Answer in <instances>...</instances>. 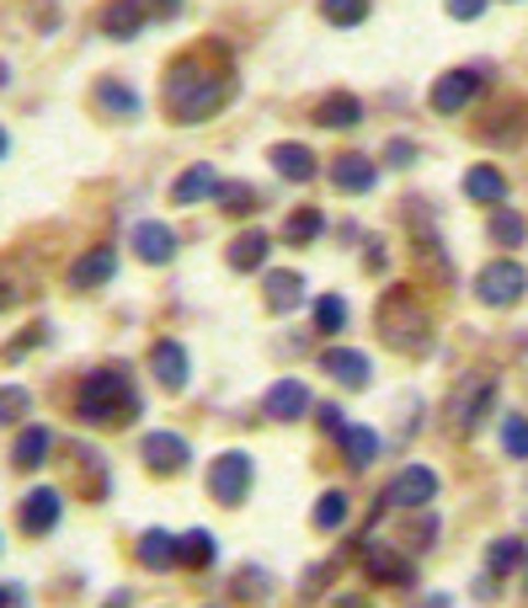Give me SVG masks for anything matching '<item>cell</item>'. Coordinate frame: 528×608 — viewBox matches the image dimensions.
<instances>
[{"instance_id": "obj_16", "label": "cell", "mask_w": 528, "mask_h": 608, "mask_svg": "<svg viewBox=\"0 0 528 608\" xmlns=\"http://www.w3.org/2000/svg\"><path fill=\"white\" fill-rule=\"evenodd\" d=\"M150 368H156V379H161L165 390H182V385H187V353H182L176 342H156Z\"/></svg>"}, {"instance_id": "obj_8", "label": "cell", "mask_w": 528, "mask_h": 608, "mask_svg": "<svg viewBox=\"0 0 528 608\" xmlns=\"http://www.w3.org/2000/svg\"><path fill=\"white\" fill-rule=\"evenodd\" d=\"M187 459H193V448L182 444L176 433H150V438H145V464H150L156 475H176V470H187Z\"/></svg>"}, {"instance_id": "obj_6", "label": "cell", "mask_w": 528, "mask_h": 608, "mask_svg": "<svg viewBox=\"0 0 528 608\" xmlns=\"http://www.w3.org/2000/svg\"><path fill=\"white\" fill-rule=\"evenodd\" d=\"M208 491L219 496V502H241L245 491H251V459L245 454H225V459H214V470H208Z\"/></svg>"}, {"instance_id": "obj_42", "label": "cell", "mask_w": 528, "mask_h": 608, "mask_svg": "<svg viewBox=\"0 0 528 608\" xmlns=\"http://www.w3.org/2000/svg\"><path fill=\"white\" fill-rule=\"evenodd\" d=\"M321 427L331 433V438H336V444H342V433H347V427H342V411H336V405H321Z\"/></svg>"}, {"instance_id": "obj_28", "label": "cell", "mask_w": 528, "mask_h": 608, "mask_svg": "<svg viewBox=\"0 0 528 608\" xmlns=\"http://www.w3.org/2000/svg\"><path fill=\"white\" fill-rule=\"evenodd\" d=\"M321 214H315V208H299V214H288V225H284V241L288 245H310L315 241V236H321Z\"/></svg>"}, {"instance_id": "obj_18", "label": "cell", "mask_w": 528, "mask_h": 608, "mask_svg": "<svg viewBox=\"0 0 528 608\" xmlns=\"http://www.w3.org/2000/svg\"><path fill=\"white\" fill-rule=\"evenodd\" d=\"M267 251H273V241H267L262 230H241L236 245H230V262H236L241 273H256V267L267 262Z\"/></svg>"}, {"instance_id": "obj_24", "label": "cell", "mask_w": 528, "mask_h": 608, "mask_svg": "<svg viewBox=\"0 0 528 608\" xmlns=\"http://www.w3.org/2000/svg\"><path fill=\"white\" fill-rule=\"evenodd\" d=\"M524 123H528V107H513L507 118H491L486 128H481V139H486V145H518V139H524Z\"/></svg>"}, {"instance_id": "obj_40", "label": "cell", "mask_w": 528, "mask_h": 608, "mask_svg": "<svg viewBox=\"0 0 528 608\" xmlns=\"http://www.w3.org/2000/svg\"><path fill=\"white\" fill-rule=\"evenodd\" d=\"M102 91H107V96H102V107H107V113H118V118H128V113L139 107V102H134L123 85H102Z\"/></svg>"}, {"instance_id": "obj_32", "label": "cell", "mask_w": 528, "mask_h": 608, "mask_svg": "<svg viewBox=\"0 0 528 608\" xmlns=\"http://www.w3.org/2000/svg\"><path fill=\"white\" fill-rule=\"evenodd\" d=\"M315 325H321L325 336H336V331L347 325V310H342V299H336V294H325V299H315Z\"/></svg>"}, {"instance_id": "obj_46", "label": "cell", "mask_w": 528, "mask_h": 608, "mask_svg": "<svg viewBox=\"0 0 528 608\" xmlns=\"http://www.w3.org/2000/svg\"><path fill=\"white\" fill-rule=\"evenodd\" d=\"M342 608H368L364 598H342Z\"/></svg>"}, {"instance_id": "obj_41", "label": "cell", "mask_w": 528, "mask_h": 608, "mask_svg": "<svg viewBox=\"0 0 528 608\" xmlns=\"http://www.w3.org/2000/svg\"><path fill=\"white\" fill-rule=\"evenodd\" d=\"M219 198H225L230 214H251V208H256V193H251V187H225Z\"/></svg>"}, {"instance_id": "obj_25", "label": "cell", "mask_w": 528, "mask_h": 608, "mask_svg": "<svg viewBox=\"0 0 528 608\" xmlns=\"http://www.w3.org/2000/svg\"><path fill=\"white\" fill-rule=\"evenodd\" d=\"M315 118H321L325 128H353V123L364 118V107H358V96H325Z\"/></svg>"}, {"instance_id": "obj_23", "label": "cell", "mask_w": 528, "mask_h": 608, "mask_svg": "<svg viewBox=\"0 0 528 608\" xmlns=\"http://www.w3.org/2000/svg\"><path fill=\"white\" fill-rule=\"evenodd\" d=\"M364 566L374 582H411V561H401L395 550H368Z\"/></svg>"}, {"instance_id": "obj_22", "label": "cell", "mask_w": 528, "mask_h": 608, "mask_svg": "<svg viewBox=\"0 0 528 608\" xmlns=\"http://www.w3.org/2000/svg\"><path fill=\"white\" fill-rule=\"evenodd\" d=\"M139 22H145V11H139L134 0H113V5L102 11V27H107L113 38H134V33H139Z\"/></svg>"}, {"instance_id": "obj_44", "label": "cell", "mask_w": 528, "mask_h": 608, "mask_svg": "<svg viewBox=\"0 0 528 608\" xmlns=\"http://www.w3.org/2000/svg\"><path fill=\"white\" fill-rule=\"evenodd\" d=\"M0 608H22V587H0Z\"/></svg>"}, {"instance_id": "obj_13", "label": "cell", "mask_w": 528, "mask_h": 608, "mask_svg": "<svg viewBox=\"0 0 528 608\" xmlns=\"http://www.w3.org/2000/svg\"><path fill=\"white\" fill-rule=\"evenodd\" d=\"M33 267L22 262V256H5L0 262V310H11V305H27V294H33Z\"/></svg>"}, {"instance_id": "obj_1", "label": "cell", "mask_w": 528, "mask_h": 608, "mask_svg": "<svg viewBox=\"0 0 528 608\" xmlns=\"http://www.w3.org/2000/svg\"><path fill=\"white\" fill-rule=\"evenodd\" d=\"M225 96H230V70L214 54H187L165 76V113L176 123H198L208 113H219Z\"/></svg>"}, {"instance_id": "obj_27", "label": "cell", "mask_w": 528, "mask_h": 608, "mask_svg": "<svg viewBox=\"0 0 528 608\" xmlns=\"http://www.w3.org/2000/svg\"><path fill=\"white\" fill-rule=\"evenodd\" d=\"M342 448H347V464L364 470V464H374V454H379V438H374L368 427H347V433H342Z\"/></svg>"}, {"instance_id": "obj_12", "label": "cell", "mask_w": 528, "mask_h": 608, "mask_svg": "<svg viewBox=\"0 0 528 608\" xmlns=\"http://www.w3.org/2000/svg\"><path fill=\"white\" fill-rule=\"evenodd\" d=\"M113 267H118V251L113 245H96V251H85L81 262L70 267V288H96L113 278Z\"/></svg>"}, {"instance_id": "obj_20", "label": "cell", "mask_w": 528, "mask_h": 608, "mask_svg": "<svg viewBox=\"0 0 528 608\" xmlns=\"http://www.w3.org/2000/svg\"><path fill=\"white\" fill-rule=\"evenodd\" d=\"M464 193L475 203H502L507 198V176H502L496 165H475V171L464 176Z\"/></svg>"}, {"instance_id": "obj_4", "label": "cell", "mask_w": 528, "mask_h": 608, "mask_svg": "<svg viewBox=\"0 0 528 608\" xmlns=\"http://www.w3.org/2000/svg\"><path fill=\"white\" fill-rule=\"evenodd\" d=\"M491 405H496V379L491 374H464L448 395V427L454 433H481Z\"/></svg>"}, {"instance_id": "obj_36", "label": "cell", "mask_w": 528, "mask_h": 608, "mask_svg": "<svg viewBox=\"0 0 528 608\" xmlns=\"http://www.w3.org/2000/svg\"><path fill=\"white\" fill-rule=\"evenodd\" d=\"M22 416H27V390L5 385V390H0V427H11V422H22Z\"/></svg>"}, {"instance_id": "obj_19", "label": "cell", "mask_w": 528, "mask_h": 608, "mask_svg": "<svg viewBox=\"0 0 528 608\" xmlns=\"http://www.w3.org/2000/svg\"><path fill=\"white\" fill-rule=\"evenodd\" d=\"M214 193H225V187H219V176H214L208 165H193V171L171 187V203H198V198H214Z\"/></svg>"}, {"instance_id": "obj_45", "label": "cell", "mask_w": 528, "mask_h": 608, "mask_svg": "<svg viewBox=\"0 0 528 608\" xmlns=\"http://www.w3.org/2000/svg\"><path fill=\"white\" fill-rule=\"evenodd\" d=\"M411 156H416V150H411V145H401V139H395V145H390V161H395V165H406Z\"/></svg>"}, {"instance_id": "obj_10", "label": "cell", "mask_w": 528, "mask_h": 608, "mask_svg": "<svg viewBox=\"0 0 528 608\" xmlns=\"http://www.w3.org/2000/svg\"><path fill=\"white\" fill-rule=\"evenodd\" d=\"M321 368L331 374V379H342L347 390H364L368 374H374L364 353H347V347H325V353H321Z\"/></svg>"}, {"instance_id": "obj_21", "label": "cell", "mask_w": 528, "mask_h": 608, "mask_svg": "<svg viewBox=\"0 0 528 608\" xmlns=\"http://www.w3.org/2000/svg\"><path fill=\"white\" fill-rule=\"evenodd\" d=\"M273 165L284 171L288 182H310V176H315V156H310L305 145H278V150H273Z\"/></svg>"}, {"instance_id": "obj_14", "label": "cell", "mask_w": 528, "mask_h": 608, "mask_svg": "<svg viewBox=\"0 0 528 608\" xmlns=\"http://www.w3.org/2000/svg\"><path fill=\"white\" fill-rule=\"evenodd\" d=\"M54 524H59V491L38 486L22 502V528H27V534H48Z\"/></svg>"}, {"instance_id": "obj_35", "label": "cell", "mask_w": 528, "mask_h": 608, "mask_svg": "<svg viewBox=\"0 0 528 608\" xmlns=\"http://www.w3.org/2000/svg\"><path fill=\"white\" fill-rule=\"evenodd\" d=\"M518 561H524V539H496V544H491V561H486V566L502 576V571H513Z\"/></svg>"}, {"instance_id": "obj_2", "label": "cell", "mask_w": 528, "mask_h": 608, "mask_svg": "<svg viewBox=\"0 0 528 608\" xmlns=\"http://www.w3.org/2000/svg\"><path fill=\"white\" fill-rule=\"evenodd\" d=\"M379 336H384L395 353H427V347H433V316H427V305H422L406 284L390 288V294L379 299Z\"/></svg>"}, {"instance_id": "obj_7", "label": "cell", "mask_w": 528, "mask_h": 608, "mask_svg": "<svg viewBox=\"0 0 528 608\" xmlns=\"http://www.w3.org/2000/svg\"><path fill=\"white\" fill-rule=\"evenodd\" d=\"M433 496H438V475L422 470V464H416V470H401V475L390 481V491H384L390 507H427Z\"/></svg>"}, {"instance_id": "obj_26", "label": "cell", "mask_w": 528, "mask_h": 608, "mask_svg": "<svg viewBox=\"0 0 528 608\" xmlns=\"http://www.w3.org/2000/svg\"><path fill=\"white\" fill-rule=\"evenodd\" d=\"M139 561H145V566H156V571H165L171 561H176V539L161 534V528H156V534H145V539H139Z\"/></svg>"}, {"instance_id": "obj_34", "label": "cell", "mask_w": 528, "mask_h": 608, "mask_svg": "<svg viewBox=\"0 0 528 608\" xmlns=\"http://www.w3.org/2000/svg\"><path fill=\"white\" fill-rule=\"evenodd\" d=\"M491 236H496V241L502 245H518L528 236V225L524 219H518V214H513V208H502V214H496V219H491Z\"/></svg>"}, {"instance_id": "obj_38", "label": "cell", "mask_w": 528, "mask_h": 608, "mask_svg": "<svg viewBox=\"0 0 528 608\" xmlns=\"http://www.w3.org/2000/svg\"><path fill=\"white\" fill-rule=\"evenodd\" d=\"M502 444H507V454L528 459V422H524V416H507V427H502Z\"/></svg>"}, {"instance_id": "obj_43", "label": "cell", "mask_w": 528, "mask_h": 608, "mask_svg": "<svg viewBox=\"0 0 528 608\" xmlns=\"http://www.w3.org/2000/svg\"><path fill=\"white\" fill-rule=\"evenodd\" d=\"M481 5L486 0H448V11H459V16H481Z\"/></svg>"}, {"instance_id": "obj_33", "label": "cell", "mask_w": 528, "mask_h": 608, "mask_svg": "<svg viewBox=\"0 0 528 608\" xmlns=\"http://www.w3.org/2000/svg\"><path fill=\"white\" fill-rule=\"evenodd\" d=\"M342 518H347V496H342V491H325L321 502H315V524H321V528H342Z\"/></svg>"}, {"instance_id": "obj_31", "label": "cell", "mask_w": 528, "mask_h": 608, "mask_svg": "<svg viewBox=\"0 0 528 608\" xmlns=\"http://www.w3.org/2000/svg\"><path fill=\"white\" fill-rule=\"evenodd\" d=\"M176 555H182L187 566H208V561H214V539H208V534H182V539H176Z\"/></svg>"}, {"instance_id": "obj_9", "label": "cell", "mask_w": 528, "mask_h": 608, "mask_svg": "<svg viewBox=\"0 0 528 608\" xmlns=\"http://www.w3.org/2000/svg\"><path fill=\"white\" fill-rule=\"evenodd\" d=\"M331 182H336L342 193H368V187L379 182V171H374V161H368V156L347 150V156H336V161H331Z\"/></svg>"}, {"instance_id": "obj_30", "label": "cell", "mask_w": 528, "mask_h": 608, "mask_svg": "<svg viewBox=\"0 0 528 608\" xmlns=\"http://www.w3.org/2000/svg\"><path fill=\"white\" fill-rule=\"evenodd\" d=\"M43 454H48V433H43V427H27L22 444H16V464H22V470H38Z\"/></svg>"}, {"instance_id": "obj_5", "label": "cell", "mask_w": 528, "mask_h": 608, "mask_svg": "<svg viewBox=\"0 0 528 608\" xmlns=\"http://www.w3.org/2000/svg\"><path fill=\"white\" fill-rule=\"evenodd\" d=\"M528 288V273L518 262H491L486 273L475 278V294H481V305H518Z\"/></svg>"}, {"instance_id": "obj_3", "label": "cell", "mask_w": 528, "mask_h": 608, "mask_svg": "<svg viewBox=\"0 0 528 608\" xmlns=\"http://www.w3.org/2000/svg\"><path fill=\"white\" fill-rule=\"evenodd\" d=\"M85 422H134L139 416V395L128 390V374L123 368H96L81 385V401H76Z\"/></svg>"}, {"instance_id": "obj_37", "label": "cell", "mask_w": 528, "mask_h": 608, "mask_svg": "<svg viewBox=\"0 0 528 608\" xmlns=\"http://www.w3.org/2000/svg\"><path fill=\"white\" fill-rule=\"evenodd\" d=\"M325 16L342 22V27H353V22H364L368 16V0H325Z\"/></svg>"}, {"instance_id": "obj_17", "label": "cell", "mask_w": 528, "mask_h": 608, "mask_svg": "<svg viewBox=\"0 0 528 608\" xmlns=\"http://www.w3.org/2000/svg\"><path fill=\"white\" fill-rule=\"evenodd\" d=\"M305 411H310V390H305L299 379H284V385H273V390H267V416L294 422V416H305Z\"/></svg>"}, {"instance_id": "obj_15", "label": "cell", "mask_w": 528, "mask_h": 608, "mask_svg": "<svg viewBox=\"0 0 528 608\" xmlns=\"http://www.w3.org/2000/svg\"><path fill=\"white\" fill-rule=\"evenodd\" d=\"M134 251H139L145 262H171V256H176V236L165 230L161 219H150V225L134 230Z\"/></svg>"}, {"instance_id": "obj_47", "label": "cell", "mask_w": 528, "mask_h": 608, "mask_svg": "<svg viewBox=\"0 0 528 608\" xmlns=\"http://www.w3.org/2000/svg\"><path fill=\"white\" fill-rule=\"evenodd\" d=\"M0 156H5V139H0Z\"/></svg>"}, {"instance_id": "obj_29", "label": "cell", "mask_w": 528, "mask_h": 608, "mask_svg": "<svg viewBox=\"0 0 528 608\" xmlns=\"http://www.w3.org/2000/svg\"><path fill=\"white\" fill-rule=\"evenodd\" d=\"M267 299H273V310H294V305L305 299L299 273H273V278H267Z\"/></svg>"}, {"instance_id": "obj_11", "label": "cell", "mask_w": 528, "mask_h": 608, "mask_svg": "<svg viewBox=\"0 0 528 608\" xmlns=\"http://www.w3.org/2000/svg\"><path fill=\"white\" fill-rule=\"evenodd\" d=\"M481 91V81L470 76V70H454L444 81L433 85V113H459V107H470V96Z\"/></svg>"}, {"instance_id": "obj_39", "label": "cell", "mask_w": 528, "mask_h": 608, "mask_svg": "<svg viewBox=\"0 0 528 608\" xmlns=\"http://www.w3.org/2000/svg\"><path fill=\"white\" fill-rule=\"evenodd\" d=\"M267 587H273L267 571H245V576H236V598H245V593H251V598H267Z\"/></svg>"}]
</instances>
